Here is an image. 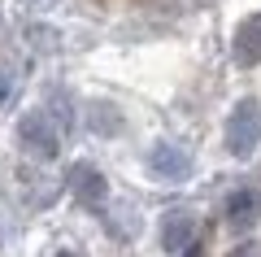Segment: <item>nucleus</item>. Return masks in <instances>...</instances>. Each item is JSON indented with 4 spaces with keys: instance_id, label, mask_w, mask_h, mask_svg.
I'll return each mask as SVG.
<instances>
[{
    "instance_id": "nucleus-6",
    "label": "nucleus",
    "mask_w": 261,
    "mask_h": 257,
    "mask_svg": "<svg viewBox=\"0 0 261 257\" xmlns=\"http://www.w3.org/2000/svg\"><path fill=\"white\" fill-rule=\"evenodd\" d=\"M157 236H161V248H166V253H183V248L196 240V218L187 209H170L166 218H161Z\"/></svg>"
},
{
    "instance_id": "nucleus-11",
    "label": "nucleus",
    "mask_w": 261,
    "mask_h": 257,
    "mask_svg": "<svg viewBox=\"0 0 261 257\" xmlns=\"http://www.w3.org/2000/svg\"><path fill=\"white\" fill-rule=\"evenodd\" d=\"M183 257H200V244H196V240H192V244L183 248Z\"/></svg>"
},
{
    "instance_id": "nucleus-2",
    "label": "nucleus",
    "mask_w": 261,
    "mask_h": 257,
    "mask_svg": "<svg viewBox=\"0 0 261 257\" xmlns=\"http://www.w3.org/2000/svg\"><path fill=\"white\" fill-rule=\"evenodd\" d=\"M18 139L22 148H27L31 157H57V148H61V122L53 118L48 109H31L27 118L18 122Z\"/></svg>"
},
{
    "instance_id": "nucleus-13",
    "label": "nucleus",
    "mask_w": 261,
    "mask_h": 257,
    "mask_svg": "<svg viewBox=\"0 0 261 257\" xmlns=\"http://www.w3.org/2000/svg\"><path fill=\"white\" fill-rule=\"evenodd\" d=\"M0 27H5V18H0Z\"/></svg>"
},
{
    "instance_id": "nucleus-1",
    "label": "nucleus",
    "mask_w": 261,
    "mask_h": 257,
    "mask_svg": "<svg viewBox=\"0 0 261 257\" xmlns=\"http://www.w3.org/2000/svg\"><path fill=\"white\" fill-rule=\"evenodd\" d=\"M226 148H231V157H252L261 144V101H252V96H244L240 105H235L231 113H226Z\"/></svg>"
},
{
    "instance_id": "nucleus-10",
    "label": "nucleus",
    "mask_w": 261,
    "mask_h": 257,
    "mask_svg": "<svg viewBox=\"0 0 261 257\" xmlns=\"http://www.w3.org/2000/svg\"><path fill=\"white\" fill-rule=\"evenodd\" d=\"M9 96H13V74H5V70H0V105L9 101Z\"/></svg>"
},
{
    "instance_id": "nucleus-4",
    "label": "nucleus",
    "mask_w": 261,
    "mask_h": 257,
    "mask_svg": "<svg viewBox=\"0 0 261 257\" xmlns=\"http://www.w3.org/2000/svg\"><path fill=\"white\" fill-rule=\"evenodd\" d=\"M65 179H70V192H74L79 201L87 205V209H105V196H109V183H105V175L96 170L92 161H74Z\"/></svg>"
},
{
    "instance_id": "nucleus-7",
    "label": "nucleus",
    "mask_w": 261,
    "mask_h": 257,
    "mask_svg": "<svg viewBox=\"0 0 261 257\" xmlns=\"http://www.w3.org/2000/svg\"><path fill=\"white\" fill-rule=\"evenodd\" d=\"M235 61L240 65H261V13H248V18L235 27Z\"/></svg>"
},
{
    "instance_id": "nucleus-8",
    "label": "nucleus",
    "mask_w": 261,
    "mask_h": 257,
    "mask_svg": "<svg viewBox=\"0 0 261 257\" xmlns=\"http://www.w3.org/2000/svg\"><path fill=\"white\" fill-rule=\"evenodd\" d=\"M92 127L105 131V135H113V131H122V118L113 105H92Z\"/></svg>"
},
{
    "instance_id": "nucleus-5",
    "label": "nucleus",
    "mask_w": 261,
    "mask_h": 257,
    "mask_svg": "<svg viewBox=\"0 0 261 257\" xmlns=\"http://www.w3.org/2000/svg\"><path fill=\"white\" fill-rule=\"evenodd\" d=\"M257 218H261V192L257 188H235L226 196V227L248 231V227H257Z\"/></svg>"
},
{
    "instance_id": "nucleus-3",
    "label": "nucleus",
    "mask_w": 261,
    "mask_h": 257,
    "mask_svg": "<svg viewBox=\"0 0 261 257\" xmlns=\"http://www.w3.org/2000/svg\"><path fill=\"white\" fill-rule=\"evenodd\" d=\"M148 170L157 179H166V183H183L192 175V153L183 144H174V139H161V144L148 148Z\"/></svg>"
},
{
    "instance_id": "nucleus-9",
    "label": "nucleus",
    "mask_w": 261,
    "mask_h": 257,
    "mask_svg": "<svg viewBox=\"0 0 261 257\" xmlns=\"http://www.w3.org/2000/svg\"><path fill=\"white\" fill-rule=\"evenodd\" d=\"M231 257H261V248L252 244V240H244L240 248H231Z\"/></svg>"
},
{
    "instance_id": "nucleus-12",
    "label": "nucleus",
    "mask_w": 261,
    "mask_h": 257,
    "mask_svg": "<svg viewBox=\"0 0 261 257\" xmlns=\"http://www.w3.org/2000/svg\"><path fill=\"white\" fill-rule=\"evenodd\" d=\"M57 257H79V253H70V248H61V253H57Z\"/></svg>"
}]
</instances>
